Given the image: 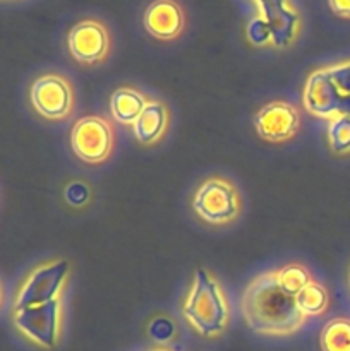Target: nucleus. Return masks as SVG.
Segmentation results:
<instances>
[{
  "instance_id": "1",
  "label": "nucleus",
  "mask_w": 350,
  "mask_h": 351,
  "mask_svg": "<svg viewBox=\"0 0 350 351\" xmlns=\"http://www.w3.org/2000/svg\"><path fill=\"white\" fill-rule=\"evenodd\" d=\"M240 308L247 326L266 336H287L304 326L305 315L299 311L295 297L280 287L277 271L263 273L246 287Z\"/></svg>"
},
{
  "instance_id": "2",
  "label": "nucleus",
  "mask_w": 350,
  "mask_h": 351,
  "mask_svg": "<svg viewBox=\"0 0 350 351\" xmlns=\"http://www.w3.org/2000/svg\"><path fill=\"white\" fill-rule=\"evenodd\" d=\"M182 311L191 328L206 338H216L229 326V302L218 281L206 269L196 271Z\"/></svg>"
},
{
  "instance_id": "3",
  "label": "nucleus",
  "mask_w": 350,
  "mask_h": 351,
  "mask_svg": "<svg viewBox=\"0 0 350 351\" xmlns=\"http://www.w3.org/2000/svg\"><path fill=\"white\" fill-rule=\"evenodd\" d=\"M192 209L209 225L235 221L240 213V195L232 182L211 177L202 182L192 197Z\"/></svg>"
},
{
  "instance_id": "4",
  "label": "nucleus",
  "mask_w": 350,
  "mask_h": 351,
  "mask_svg": "<svg viewBox=\"0 0 350 351\" xmlns=\"http://www.w3.org/2000/svg\"><path fill=\"white\" fill-rule=\"evenodd\" d=\"M71 147L84 163H103L112 156L113 151L112 123L98 115L82 117L71 130Z\"/></svg>"
},
{
  "instance_id": "5",
  "label": "nucleus",
  "mask_w": 350,
  "mask_h": 351,
  "mask_svg": "<svg viewBox=\"0 0 350 351\" xmlns=\"http://www.w3.org/2000/svg\"><path fill=\"white\" fill-rule=\"evenodd\" d=\"M34 112L47 120H65L74 112V89L60 74H45L34 79L30 88Z\"/></svg>"
},
{
  "instance_id": "6",
  "label": "nucleus",
  "mask_w": 350,
  "mask_h": 351,
  "mask_svg": "<svg viewBox=\"0 0 350 351\" xmlns=\"http://www.w3.org/2000/svg\"><path fill=\"white\" fill-rule=\"evenodd\" d=\"M69 271L71 266L67 261H54L31 271L17 293L14 311L57 300L69 276Z\"/></svg>"
},
{
  "instance_id": "7",
  "label": "nucleus",
  "mask_w": 350,
  "mask_h": 351,
  "mask_svg": "<svg viewBox=\"0 0 350 351\" xmlns=\"http://www.w3.org/2000/svg\"><path fill=\"white\" fill-rule=\"evenodd\" d=\"M14 326L43 348H55L60 331V300L14 311Z\"/></svg>"
},
{
  "instance_id": "8",
  "label": "nucleus",
  "mask_w": 350,
  "mask_h": 351,
  "mask_svg": "<svg viewBox=\"0 0 350 351\" xmlns=\"http://www.w3.org/2000/svg\"><path fill=\"white\" fill-rule=\"evenodd\" d=\"M254 129L268 143H287L301 129V113L288 101H270L254 115Z\"/></svg>"
},
{
  "instance_id": "9",
  "label": "nucleus",
  "mask_w": 350,
  "mask_h": 351,
  "mask_svg": "<svg viewBox=\"0 0 350 351\" xmlns=\"http://www.w3.org/2000/svg\"><path fill=\"white\" fill-rule=\"evenodd\" d=\"M342 91L329 75L328 69H316L305 79L302 89V106L312 117L323 120H331L338 117Z\"/></svg>"
},
{
  "instance_id": "10",
  "label": "nucleus",
  "mask_w": 350,
  "mask_h": 351,
  "mask_svg": "<svg viewBox=\"0 0 350 351\" xmlns=\"http://www.w3.org/2000/svg\"><path fill=\"white\" fill-rule=\"evenodd\" d=\"M67 47L74 60L79 64H100L110 53V34L98 21H81L69 31Z\"/></svg>"
},
{
  "instance_id": "11",
  "label": "nucleus",
  "mask_w": 350,
  "mask_h": 351,
  "mask_svg": "<svg viewBox=\"0 0 350 351\" xmlns=\"http://www.w3.org/2000/svg\"><path fill=\"white\" fill-rule=\"evenodd\" d=\"M271 33V45L287 48L294 43L301 29V16L290 0H254Z\"/></svg>"
},
{
  "instance_id": "12",
  "label": "nucleus",
  "mask_w": 350,
  "mask_h": 351,
  "mask_svg": "<svg viewBox=\"0 0 350 351\" xmlns=\"http://www.w3.org/2000/svg\"><path fill=\"white\" fill-rule=\"evenodd\" d=\"M144 29L158 40H175L184 29V12L174 0H154L144 10Z\"/></svg>"
},
{
  "instance_id": "13",
  "label": "nucleus",
  "mask_w": 350,
  "mask_h": 351,
  "mask_svg": "<svg viewBox=\"0 0 350 351\" xmlns=\"http://www.w3.org/2000/svg\"><path fill=\"white\" fill-rule=\"evenodd\" d=\"M168 123H170V113L167 105L156 99L148 101L146 108L132 125L134 137L143 146H153L163 139L168 130Z\"/></svg>"
},
{
  "instance_id": "14",
  "label": "nucleus",
  "mask_w": 350,
  "mask_h": 351,
  "mask_svg": "<svg viewBox=\"0 0 350 351\" xmlns=\"http://www.w3.org/2000/svg\"><path fill=\"white\" fill-rule=\"evenodd\" d=\"M146 105V98L132 88H119L110 96V113L124 125H134Z\"/></svg>"
},
{
  "instance_id": "15",
  "label": "nucleus",
  "mask_w": 350,
  "mask_h": 351,
  "mask_svg": "<svg viewBox=\"0 0 350 351\" xmlns=\"http://www.w3.org/2000/svg\"><path fill=\"white\" fill-rule=\"evenodd\" d=\"M297 307L305 317H314V315H323L329 305V293L321 283L312 281L309 283L301 293L295 297Z\"/></svg>"
},
{
  "instance_id": "16",
  "label": "nucleus",
  "mask_w": 350,
  "mask_h": 351,
  "mask_svg": "<svg viewBox=\"0 0 350 351\" xmlns=\"http://www.w3.org/2000/svg\"><path fill=\"white\" fill-rule=\"evenodd\" d=\"M323 351H350V319H333L319 336Z\"/></svg>"
},
{
  "instance_id": "17",
  "label": "nucleus",
  "mask_w": 350,
  "mask_h": 351,
  "mask_svg": "<svg viewBox=\"0 0 350 351\" xmlns=\"http://www.w3.org/2000/svg\"><path fill=\"white\" fill-rule=\"evenodd\" d=\"M277 278L280 287L292 297H297L309 283H312V276L309 269L302 264H287L277 269Z\"/></svg>"
},
{
  "instance_id": "18",
  "label": "nucleus",
  "mask_w": 350,
  "mask_h": 351,
  "mask_svg": "<svg viewBox=\"0 0 350 351\" xmlns=\"http://www.w3.org/2000/svg\"><path fill=\"white\" fill-rule=\"evenodd\" d=\"M328 144L338 156L350 154V117L338 115L328 122Z\"/></svg>"
},
{
  "instance_id": "19",
  "label": "nucleus",
  "mask_w": 350,
  "mask_h": 351,
  "mask_svg": "<svg viewBox=\"0 0 350 351\" xmlns=\"http://www.w3.org/2000/svg\"><path fill=\"white\" fill-rule=\"evenodd\" d=\"M247 38L253 45H263L271 43V33L268 27L266 21L263 17H254L249 24H247Z\"/></svg>"
},
{
  "instance_id": "20",
  "label": "nucleus",
  "mask_w": 350,
  "mask_h": 351,
  "mask_svg": "<svg viewBox=\"0 0 350 351\" xmlns=\"http://www.w3.org/2000/svg\"><path fill=\"white\" fill-rule=\"evenodd\" d=\"M328 72L342 95H350V60L338 62V64L328 65Z\"/></svg>"
},
{
  "instance_id": "21",
  "label": "nucleus",
  "mask_w": 350,
  "mask_h": 351,
  "mask_svg": "<svg viewBox=\"0 0 350 351\" xmlns=\"http://www.w3.org/2000/svg\"><path fill=\"white\" fill-rule=\"evenodd\" d=\"M328 2L336 16L350 19V0H328Z\"/></svg>"
},
{
  "instance_id": "22",
  "label": "nucleus",
  "mask_w": 350,
  "mask_h": 351,
  "mask_svg": "<svg viewBox=\"0 0 350 351\" xmlns=\"http://www.w3.org/2000/svg\"><path fill=\"white\" fill-rule=\"evenodd\" d=\"M338 115L350 117V95L342 96V101H340V108H338Z\"/></svg>"
},
{
  "instance_id": "23",
  "label": "nucleus",
  "mask_w": 350,
  "mask_h": 351,
  "mask_svg": "<svg viewBox=\"0 0 350 351\" xmlns=\"http://www.w3.org/2000/svg\"><path fill=\"white\" fill-rule=\"evenodd\" d=\"M153 351H167V350H153Z\"/></svg>"
}]
</instances>
